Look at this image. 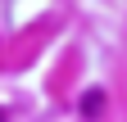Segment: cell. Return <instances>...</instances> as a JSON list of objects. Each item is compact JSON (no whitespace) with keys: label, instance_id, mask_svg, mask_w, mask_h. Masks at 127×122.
<instances>
[{"label":"cell","instance_id":"1","mask_svg":"<svg viewBox=\"0 0 127 122\" xmlns=\"http://www.w3.org/2000/svg\"><path fill=\"white\" fill-rule=\"evenodd\" d=\"M100 104H104V90H95V86H91L86 95H82V113H86V118H95V113H100Z\"/></svg>","mask_w":127,"mask_h":122},{"label":"cell","instance_id":"2","mask_svg":"<svg viewBox=\"0 0 127 122\" xmlns=\"http://www.w3.org/2000/svg\"><path fill=\"white\" fill-rule=\"evenodd\" d=\"M0 122H9V118H5V113H0Z\"/></svg>","mask_w":127,"mask_h":122}]
</instances>
